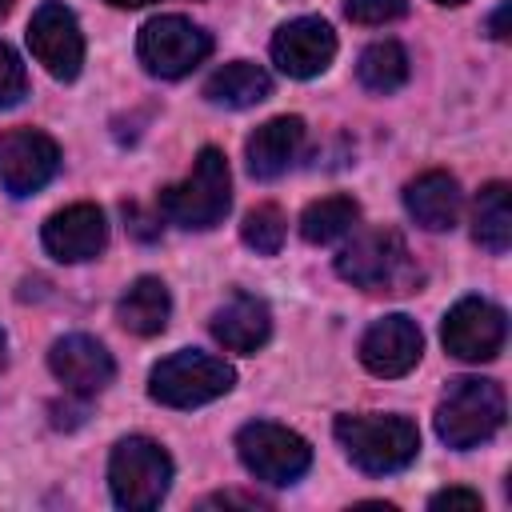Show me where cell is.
<instances>
[{
  "label": "cell",
  "mask_w": 512,
  "mask_h": 512,
  "mask_svg": "<svg viewBox=\"0 0 512 512\" xmlns=\"http://www.w3.org/2000/svg\"><path fill=\"white\" fill-rule=\"evenodd\" d=\"M156 208L168 224L188 228V232H208L216 228L228 208H232V172L220 148H200L192 160V172L180 184L160 188Z\"/></svg>",
  "instance_id": "7a4b0ae2"
},
{
  "label": "cell",
  "mask_w": 512,
  "mask_h": 512,
  "mask_svg": "<svg viewBox=\"0 0 512 512\" xmlns=\"http://www.w3.org/2000/svg\"><path fill=\"white\" fill-rule=\"evenodd\" d=\"M208 332H212V340H216L224 352L248 356V352H256V348H264V340L272 336V312H268V304H264L260 296H252V292H232V296L212 312Z\"/></svg>",
  "instance_id": "2e32d148"
},
{
  "label": "cell",
  "mask_w": 512,
  "mask_h": 512,
  "mask_svg": "<svg viewBox=\"0 0 512 512\" xmlns=\"http://www.w3.org/2000/svg\"><path fill=\"white\" fill-rule=\"evenodd\" d=\"M508 12H512V0H504V4L492 12V20H488V32H492L496 40H508Z\"/></svg>",
  "instance_id": "f1b7e54d"
},
{
  "label": "cell",
  "mask_w": 512,
  "mask_h": 512,
  "mask_svg": "<svg viewBox=\"0 0 512 512\" xmlns=\"http://www.w3.org/2000/svg\"><path fill=\"white\" fill-rule=\"evenodd\" d=\"M60 168V148L40 128H8L0 132V188L8 196L40 192Z\"/></svg>",
  "instance_id": "8fae6325"
},
{
  "label": "cell",
  "mask_w": 512,
  "mask_h": 512,
  "mask_svg": "<svg viewBox=\"0 0 512 512\" xmlns=\"http://www.w3.org/2000/svg\"><path fill=\"white\" fill-rule=\"evenodd\" d=\"M304 148V120L300 116H272L244 140V160L256 180H276L292 168Z\"/></svg>",
  "instance_id": "e0dca14e"
},
{
  "label": "cell",
  "mask_w": 512,
  "mask_h": 512,
  "mask_svg": "<svg viewBox=\"0 0 512 512\" xmlns=\"http://www.w3.org/2000/svg\"><path fill=\"white\" fill-rule=\"evenodd\" d=\"M272 96V76L252 60H232L204 80V100L220 108H252Z\"/></svg>",
  "instance_id": "ffe728a7"
},
{
  "label": "cell",
  "mask_w": 512,
  "mask_h": 512,
  "mask_svg": "<svg viewBox=\"0 0 512 512\" xmlns=\"http://www.w3.org/2000/svg\"><path fill=\"white\" fill-rule=\"evenodd\" d=\"M436 4H464V0H436Z\"/></svg>",
  "instance_id": "d6a6232c"
},
{
  "label": "cell",
  "mask_w": 512,
  "mask_h": 512,
  "mask_svg": "<svg viewBox=\"0 0 512 512\" xmlns=\"http://www.w3.org/2000/svg\"><path fill=\"white\" fill-rule=\"evenodd\" d=\"M172 316V296L160 276H140L128 284V292L116 300V320L132 336H160Z\"/></svg>",
  "instance_id": "d6986e66"
},
{
  "label": "cell",
  "mask_w": 512,
  "mask_h": 512,
  "mask_svg": "<svg viewBox=\"0 0 512 512\" xmlns=\"http://www.w3.org/2000/svg\"><path fill=\"white\" fill-rule=\"evenodd\" d=\"M4 348H8V336L0 332V364H4Z\"/></svg>",
  "instance_id": "1f68e13d"
},
{
  "label": "cell",
  "mask_w": 512,
  "mask_h": 512,
  "mask_svg": "<svg viewBox=\"0 0 512 512\" xmlns=\"http://www.w3.org/2000/svg\"><path fill=\"white\" fill-rule=\"evenodd\" d=\"M460 204H464V196H460V184H456L452 172L432 168V172H420L416 180L404 184V208H408V216H412L420 228H428V232H448V228H456Z\"/></svg>",
  "instance_id": "ac0fdd59"
},
{
  "label": "cell",
  "mask_w": 512,
  "mask_h": 512,
  "mask_svg": "<svg viewBox=\"0 0 512 512\" xmlns=\"http://www.w3.org/2000/svg\"><path fill=\"white\" fill-rule=\"evenodd\" d=\"M28 48L56 80H76L84 68V32L68 4L44 0L28 20Z\"/></svg>",
  "instance_id": "30bf717a"
},
{
  "label": "cell",
  "mask_w": 512,
  "mask_h": 512,
  "mask_svg": "<svg viewBox=\"0 0 512 512\" xmlns=\"http://www.w3.org/2000/svg\"><path fill=\"white\" fill-rule=\"evenodd\" d=\"M356 80L368 92H376V96H388V92L404 88V80H408V52L396 40L368 44L360 52V60H356Z\"/></svg>",
  "instance_id": "7402d4cb"
},
{
  "label": "cell",
  "mask_w": 512,
  "mask_h": 512,
  "mask_svg": "<svg viewBox=\"0 0 512 512\" xmlns=\"http://www.w3.org/2000/svg\"><path fill=\"white\" fill-rule=\"evenodd\" d=\"M336 276L360 292H392V296L412 292L420 284L412 252L396 228H368L352 236V244H344L336 256Z\"/></svg>",
  "instance_id": "277c9868"
},
{
  "label": "cell",
  "mask_w": 512,
  "mask_h": 512,
  "mask_svg": "<svg viewBox=\"0 0 512 512\" xmlns=\"http://www.w3.org/2000/svg\"><path fill=\"white\" fill-rule=\"evenodd\" d=\"M232 384H236L232 364L196 348H180L148 372V396L164 408H200L232 392Z\"/></svg>",
  "instance_id": "5b68a950"
},
{
  "label": "cell",
  "mask_w": 512,
  "mask_h": 512,
  "mask_svg": "<svg viewBox=\"0 0 512 512\" xmlns=\"http://www.w3.org/2000/svg\"><path fill=\"white\" fill-rule=\"evenodd\" d=\"M284 232H288V216L276 208V204H256L248 208L244 224H240V240L256 252V256H276L280 244H284Z\"/></svg>",
  "instance_id": "cb8c5ba5"
},
{
  "label": "cell",
  "mask_w": 512,
  "mask_h": 512,
  "mask_svg": "<svg viewBox=\"0 0 512 512\" xmlns=\"http://www.w3.org/2000/svg\"><path fill=\"white\" fill-rule=\"evenodd\" d=\"M112 8H144V4H156V0H104Z\"/></svg>",
  "instance_id": "f546056e"
},
{
  "label": "cell",
  "mask_w": 512,
  "mask_h": 512,
  "mask_svg": "<svg viewBox=\"0 0 512 512\" xmlns=\"http://www.w3.org/2000/svg\"><path fill=\"white\" fill-rule=\"evenodd\" d=\"M40 240H44L48 256H56L64 264H84V260H96L104 252L108 220L96 204H68L44 220Z\"/></svg>",
  "instance_id": "5bb4252c"
},
{
  "label": "cell",
  "mask_w": 512,
  "mask_h": 512,
  "mask_svg": "<svg viewBox=\"0 0 512 512\" xmlns=\"http://www.w3.org/2000/svg\"><path fill=\"white\" fill-rule=\"evenodd\" d=\"M360 220V204L352 196H320L304 208L300 216V236L308 244H332L340 236H348Z\"/></svg>",
  "instance_id": "603a6c76"
},
{
  "label": "cell",
  "mask_w": 512,
  "mask_h": 512,
  "mask_svg": "<svg viewBox=\"0 0 512 512\" xmlns=\"http://www.w3.org/2000/svg\"><path fill=\"white\" fill-rule=\"evenodd\" d=\"M504 336H508V320L504 312L484 300V296H464L456 300L448 312H444V324H440V340L448 348V356L464 360V364H484V360H496L500 348H504Z\"/></svg>",
  "instance_id": "9c48e42d"
},
{
  "label": "cell",
  "mask_w": 512,
  "mask_h": 512,
  "mask_svg": "<svg viewBox=\"0 0 512 512\" xmlns=\"http://www.w3.org/2000/svg\"><path fill=\"white\" fill-rule=\"evenodd\" d=\"M256 508V504H264V500H256V496H240V492H216V496H204L200 500V508Z\"/></svg>",
  "instance_id": "83f0119b"
},
{
  "label": "cell",
  "mask_w": 512,
  "mask_h": 512,
  "mask_svg": "<svg viewBox=\"0 0 512 512\" xmlns=\"http://www.w3.org/2000/svg\"><path fill=\"white\" fill-rule=\"evenodd\" d=\"M428 508L432 512H452V508H464V512H476L480 508V492H468V488H444V492H436L432 500H428Z\"/></svg>",
  "instance_id": "4316f807"
},
{
  "label": "cell",
  "mask_w": 512,
  "mask_h": 512,
  "mask_svg": "<svg viewBox=\"0 0 512 512\" xmlns=\"http://www.w3.org/2000/svg\"><path fill=\"white\" fill-rule=\"evenodd\" d=\"M12 4H16V0H0V20H4L8 12H12Z\"/></svg>",
  "instance_id": "4dcf8cb0"
},
{
  "label": "cell",
  "mask_w": 512,
  "mask_h": 512,
  "mask_svg": "<svg viewBox=\"0 0 512 512\" xmlns=\"http://www.w3.org/2000/svg\"><path fill=\"white\" fill-rule=\"evenodd\" d=\"M108 488L116 508L148 512L172 488V456L148 436H124L108 456Z\"/></svg>",
  "instance_id": "8992f818"
},
{
  "label": "cell",
  "mask_w": 512,
  "mask_h": 512,
  "mask_svg": "<svg viewBox=\"0 0 512 512\" xmlns=\"http://www.w3.org/2000/svg\"><path fill=\"white\" fill-rule=\"evenodd\" d=\"M344 456L368 476L404 472L420 452V428L396 412H348L332 424Z\"/></svg>",
  "instance_id": "6da1fadb"
},
{
  "label": "cell",
  "mask_w": 512,
  "mask_h": 512,
  "mask_svg": "<svg viewBox=\"0 0 512 512\" xmlns=\"http://www.w3.org/2000/svg\"><path fill=\"white\" fill-rule=\"evenodd\" d=\"M504 416H508V400L496 380L456 376V380H448V388L436 404V436L448 448L464 452V448L492 440L504 428Z\"/></svg>",
  "instance_id": "3957f363"
},
{
  "label": "cell",
  "mask_w": 512,
  "mask_h": 512,
  "mask_svg": "<svg viewBox=\"0 0 512 512\" xmlns=\"http://www.w3.org/2000/svg\"><path fill=\"white\" fill-rule=\"evenodd\" d=\"M344 16L356 24H392L408 16V0H344Z\"/></svg>",
  "instance_id": "484cf974"
},
{
  "label": "cell",
  "mask_w": 512,
  "mask_h": 512,
  "mask_svg": "<svg viewBox=\"0 0 512 512\" xmlns=\"http://www.w3.org/2000/svg\"><path fill=\"white\" fill-rule=\"evenodd\" d=\"M48 368L52 376L76 392V396H96L112 384L116 376V364L108 356V348L96 340V336H84V332H72V336H60L48 352Z\"/></svg>",
  "instance_id": "9a60e30c"
},
{
  "label": "cell",
  "mask_w": 512,
  "mask_h": 512,
  "mask_svg": "<svg viewBox=\"0 0 512 512\" xmlns=\"http://www.w3.org/2000/svg\"><path fill=\"white\" fill-rule=\"evenodd\" d=\"M424 356V336H420V324L404 312H392V316H380L368 324V332L360 336V364L372 372V376H408Z\"/></svg>",
  "instance_id": "7c38bea8"
},
{
  "label": "cell",
  "mask_w": 512,
  "mask_h": 512,
  "mask_svg": "<svg viewBox=\"0 0 512 512\" xmlns=\"http://www.w3.org/2000/svg\"><path fill=\"white\" fill-rule=\"evenodd\" d=\"M336 56V32L320 16H296L276 28L272 36V60L284 76L292 80H312L320 76Z\"/></svg>",
  "instance_id": "4fadbf2b"
},
{
  "label": "cell",
  "mask_w": 512,
  "mask_h": 512,
  "mask_svg": "<svg viewBox=\"0 0 512 512\" xmlns=\"http://www.w3.org/2000/svg\"><path fill=\"white\" fill-rule=\"evenodd\" d=\"M24 92H28V72L20 64V56L0 40V108L20 104Z\"/></svg>",
  "instance_id": "d4e9b609"
},
{
  "label": "cell",
  "mask_w": 512,
  "mask_h": 512,
  "mask_svg": "<svg viewBox=\"0 0 512 512\" xmlns=\"http://www.w3.org/2000/svg\"><path fill=\"white\" fill-rule=\"evenodd\" d=\"M212 52V36L188 16H152L136 36L140 64L160 80H180Z\"/></svg>",
  "instance_id": "ba28073f"
},
{
  "label": "cell",
  "mask_w": 512,
  "mask_h": 512,
  "mask_svg": "<svg viewBox=\"0 0 512 512\" xmlns=\"http://www.w3.org/2000/svg\"><path fill=\"white\" fill-rule=\"evenodd\" d=\"M236 456L264 484H296L312 464L308 440L284 424H272V420L244 424L236 432Z\"/></svg>",
  "instance_id": "52a82bcc"
},
{
  "label": "cell",
  "mask_w": 512,
  "mask_h": 512,
  "mask_svg": "<svg viewBox=\"0 0 512 512\" xmlns=\"http://www.w3.org/2000/svg\"><path fill=\"white\" fill-rule=\"evenodd\" d=\"M472 236L492 256L508 252V244H512V204H508V184L504 180H492V184L480 188V196L472 204Z\"/></svg>",
  "instance_id": "44dd1931"
}]
</instances>
